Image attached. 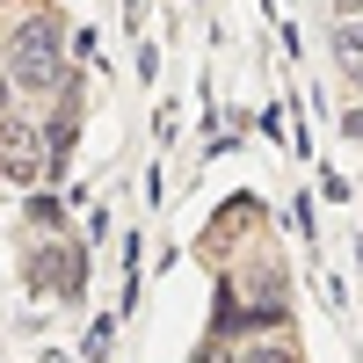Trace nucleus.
<instances>
[{
  "mask_svg": "<svg viewBox=\"0 0 363 363\" xmlns=\"http://www.w3.org/2000/svg\"><path fill=\"white\" fill-rule=\"evenodd\" d=\"M8 73L22 95H58L66 87V29L51 15H22L8 29Z\"/></svg>",
  "mask_w": 363,
  "mask_h": 363,
  "instance_id": "nucleus-1",
  "label": "nucleus"
},
{
  "mask_svg": "<svg viewBox=\"0 0 363 363\" xmlns=\"http://www.w3.org/2000/svg\"><path fill=\"white\" fill-rule=\"evenodd\" d=\"M0 174H15V182L37 174V131L15 124V116H0Z\"/></svg>",
  "mask_w": 363,
  "mask_h": 363,
  "instance_id": "nucleus-2",
  "label": "nucleus"
},
{
  "mask_svg": "<svg viewBox=\"0 0 363 363\" xmlns=\"http://www.w3.org/2000/svg\"><path fill=\"white\" fill-rule=\"evenodd\" d=\"M29 277H37V284H51V291H80V255H73V247H44Z\"/></svg>",
  "mask_w": 363,
  "mask_h": 363,
  "instance_id": "nucleus-3",
  "label": "nucleus"
},
{
  "mask_svg": "<svg viewBox=\"0 0 363 363\" xmlns=\"http://www.w3.org/2000/svg\"><path fill=\"white\" fill-rule=\"evenodd\" d=\"M335 58H342V73L363 87V15H349V22L335 29Z\"/></svg>",
  "mask_w": 363,
  "mask_h": 363,
  "instance_id": "nucleus-4",
  "label": "nucleus"
},
{
  "mask_svg": "<svg viewBox=\"0 0 363 363\" xmlns=\"http://www.w3.org/2000/svg\"><path fill=\"white\" fill-rule=\"evenodd\" d=\"M233 363H298V349H284V342H247Z\"/></svg>",
  "mask_w": 363,
  "mask_h": 363,
  "instance_id": "nucleus-5",
  "label": "nucleus"
},
{
  "mask_svg": "<svg viewBox=\"0 0 363 363\" xmlns=\"http://www.w3.org/2000/svg\"><path fill=\"white\" fill-rule=\"evenodd\" d=\"M342 124H349V131H356V138H363V109H349V116H342Z\"/></svg>",
  "mask_w": 363,
  "mask_h": 363,
  "instance_id": "nucleus-6",
  "label": "nucleus"
},
{
  "mask_svg": "<svg viewBox=\"0 0 363 363\" xmlns=\"http://www.w3.org/2000/svg\"><path fill=\"white\" fill-rule=\"evenodd\" d=\"M0 116H8V80H0Z\"/></svg>",
  "mask_w": 363,
  "mask_h": 363,
  "instance_id": "nucleus-7",
  "label": "nucleus"
}]
</instances>
